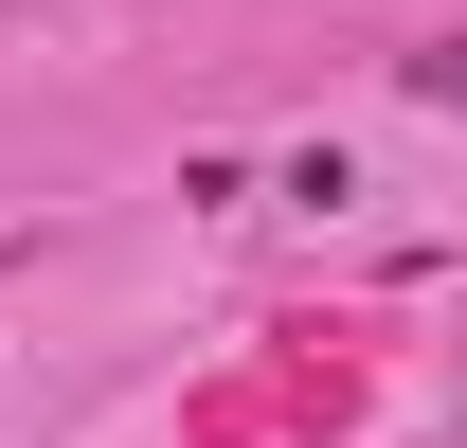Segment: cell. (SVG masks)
<instances>
[{
  "label": "cell",
  "mask_w": 467,
  "mask_h": 448,
  "mask_svg": "<svg viewBox=\"0 0 467 448\" xmlns=\"http://www.w3.org/2000/svg\"><path fill=\"white\" fill-rule=\"evenodd\" d=\"M413 108H467V36H431V55H413Z\"/></svg>",
  "instance_id": "6da1fadb"
}]
</instances>
